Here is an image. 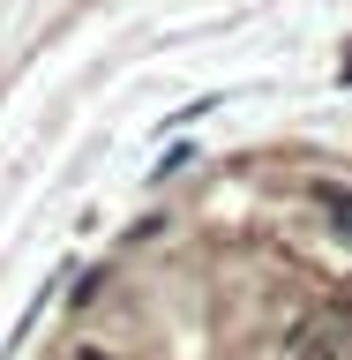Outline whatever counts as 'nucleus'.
<instances>
[{
    "mask_svg": "<svg viewBox=\"0 0 352 360\" xmlns=\"http://www.w3.org/2000/svg\"><path fill=\"white\" fill-rule=\"evenodd\" d=\"M67 360H120L112 345H67Z\"/></svg>",
    "mask_w": 352,
    "mask_h": 360,
    "instance_id": "3",
    "label": "nucleus"
},
{
    "mask_svg": "<svg viewBox=\"0 0 352 360\" xmlns=\"http://www.w3.org/2000/svg\"><path fill=\"white\" fill-rule=\"evenodd\" d=\"M308 202L337 225V240H352V188L345 180H308Z\"/></svg>",
    "mask_w": 352,
    "mask_h": 360,
    "instance_id": "1",
    "label": "nucleus"
},
{
    "mask_svg": "<svg viewBox=\"0 0 352 360\" xmlns=\"http://www.w3.org/2000/svg\"><path fill=\"white\" fill-rule=\"evenodd\" d=\"M292 360H337V338H330V330L300 338V345H292Z\"/></svg>",
    "mask_w": 352,
    "mask_h": 360,
    "instance_id": "2",
    "label": "nucleus"
}]
</instances>
